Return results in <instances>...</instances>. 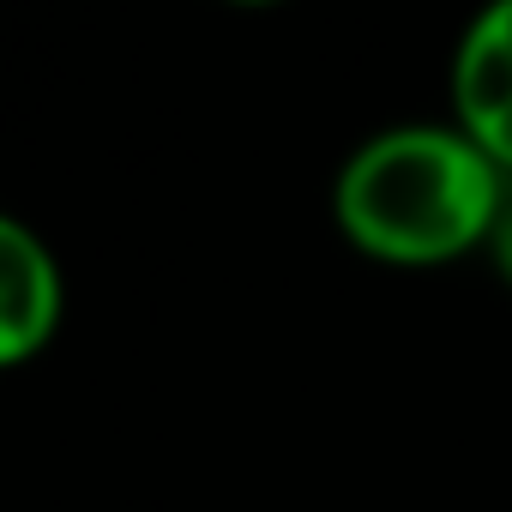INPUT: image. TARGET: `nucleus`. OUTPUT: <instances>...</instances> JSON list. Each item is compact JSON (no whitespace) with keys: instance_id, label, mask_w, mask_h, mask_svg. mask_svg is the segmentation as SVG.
<instances>
[{"instance_id":"obj_3","label":"nucleus","mask_w":512,"mask_h":512,"mask_svg":"<svg viewBox=\"0 0 512 512\" xmlns=\"http://www.w3.org/2000/svg\"><path fill=\"white\" fill-rule=\"evenodd\" d=\"M61 266L37 229L25 223H0V362L25 368L31 356H43L61 332Z\"/></svg>"},{"instance_id":"obj_1","label":"nucleus","mask_w":512,"mask_h":512,"mask_svg":"<svg viewBox=\"0 0 512 512\" xmlns=\"http://www.w3.org/2000/svg\"><path fill=\"white\" fill-rule=\"evenodd\" d=\"M458 127H392L356 145L338 175V229L386 266H446L488 247L512 193Z\"/></svg>"},{"instance_id":"obj_4","label":"nucleus","mask_w":512,"mask_h":512,"mask_svg":"<svg viewBox=\"0 0 512 512\" xmlns=\"http://www.w3.org/2000/svg\"><path fill=\"white\" fill-rule=\"evenodd\" d=\"M488 253H494V272H500V278L512 284V205H506V217H500V229H494Z\"/></svg>"},{"instance_id":"obj_2","label":"nucleus","mask_w":512,"mask_h":512,"mask_svg":"<svg viewBox=\"0 0 512 512\" xmlns=\"http://www.w3.org/2000/svg\"><path fill=\"white\" fill-rule=\"evenodd\" d=\"M452 109V127L512 175V0H494L470 19L452 55Z\"/></svg>"}]
</instances>
